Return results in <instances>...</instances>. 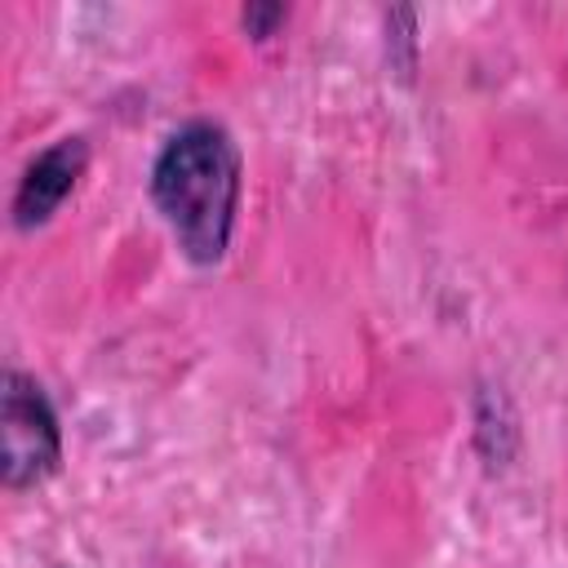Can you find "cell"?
Returning <instances> with one entry per match:
<instances>
[{
	"instance_id": "1",
	"label": "cell",
	"mask_w": 568,
	"mask_h": 568,
	"mask_svg": "<svg viewBox=\"0 0 568 568\" xmlns=\"http://www.w3.org/2000/svg\"><path fill=\"white\" fill-rule=\"evenodd\" d=\"M151 195L186 257L217 262L226 253L240 200V155L226 129L204 120L178 129L151 169Z\"/></svg>"
},
{
	"instance_id": "2",
	"label": "cell",
	"mask_w": 568,
	"mask_h": 568,
	"mask_svg": "<svg viewBox=\"0 0 568 568\" xmlns=\"http://www.w3.org/2000/svg\"><path fill=\"white\" fill-rule=\"evenodd\" d=\"M4 484L9 488H27L40 484L58 457H62V439H58V417L49 408V399L40 395V386L22 373L4 377Z\"/></svg>"
},
{
	"instance_id": "3",
	"label": "cell",
	"mask_w": 568,
	"mask_h": 568,
	"mask_svg": "<svg viewBox=\"0 0 568 568\" xmlns=\"http://www.w3.org/2000/svg\"><path fill=\"white\" fill-rule=\"evenodd\" d=\"M89 164V146L80 138H62L53 142L44 155H36V164L27 169L22 186H18V200H13V213H18V226H40L53 217V209L75 191L80 173Z\"/></svg>"
},
{
	"instance_id": "4",
	"label": "cell",
	"mask_w": 568,
	"mask_h": 568,
	"mask_svg": "<svg viewBox=\"0 0 568 568\" xmlns=\"http://www.w3.org/2000/svg\"><path fill=\"white\" fill-rule=\"evenodd\" d=\"M280 18H284L280 9H248V13H244V22H248V27H257V36H266V31H271V22H280Z\"/></svg>"
}]
</instances>
